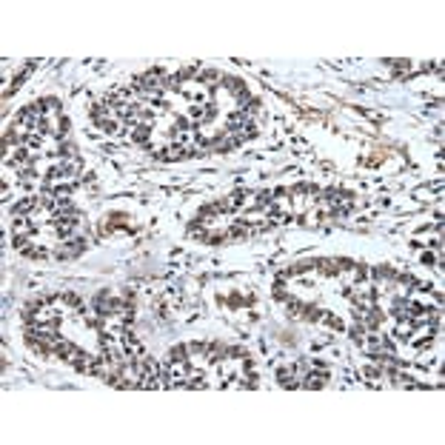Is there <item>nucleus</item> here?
Returning <instances> with one entry per match:
<instances>
[{
  "mask_svg": "<svg viewBox=\"0 0 445 445\" xmlns=\"http://www.w3.org/2000/svg\"><path fill=\"white\" fill-rule=\"evenodd\" d=\"M86 245H89L86 237H72V240H66L58 252H54V257H58V260H72V257H77L80 252H86Z\"/></svg>",
  "mask_w": 445,
  "mask_h": 445,
  "instance_id": "1",
  "label": "nucleus"
},
{
  "mask_svg": "<svg viewBox=\"0 0 445 445\" xmlns=\"http://www.w3.org/2000/svg\"><path fill=\"white\" fill-rule=\"evenodd\" d=\"M35 208H40V197H23L20 203H15V217H26V214H32Z\"/></svg>",
  "mask_w": 445,
  "mask_h": 445,
  "instance_id": "2",
  "label": "nucleus"
},
{
  "mask_svg": "<svg viewBox=\"0 0 445 445\" xmlns=\"http://www.w3.org/2000/svg\"><path fill=\"white\" fill-rule=\"evenodd\" d=\"M226 351H229V348H226L222 343H208L203 359H208V363H220V359H226Z\"/></svg>",
  "mask_w": 445,
  "mask_h": 445,
  "instance_id": "3",
  "label": "nucleus"
},
{
  "mask_svg": "<svg viewBox=\"0 0 445 445\" xmlns=\"http://www.w3.org/2000/svg\"><path fill=\"white\" fill-rule=\"evenodd\" d=\"M123 345H126V351L131 354V357H143V343L137 337H131V334H123Z\"/></svg>",
  "mask_w": 445,
  "mask_h": 445,
  "instance_id": "4",
  "label": "nucleus"
},
{
  "mask_svg": "<svg viewBox=\"0 0 445 445\" xmlns=\"http://www.w3.org/2000/svg\"><path fill=\"white\" fill-rule=\"evenodd\" d=\"M325 382H328V374H325V371H320V374H314V371H311L309 377L302 380V388H323Z\"/></svg>",
  "mask_w": 445,
  "mask_h": 445,
  "instance_id": "5",
  "label": "nucleus"
},
{
  "mask_svg": "<svg viewBox=\"0 0 445 445\" xmlns=\"http://www.w3.org/2000/svg\"><path fill=\"white\" fill-rule=\"evenodd\" d=\"M149 134H151L149 123H137V126H131V140H134V143H146Z\"/></svg>",
  "mask_w": 445,
  "mask_h": 445,
  "instance_id": "6",
  "label": "nucleus"
},
{
  "mask_svg": "<svg viewBox=\"0 0 445 445\" xmlns=\"http://www.w3.org/2000/svg\"><path fill=\"white\" fill-rule=\"evenodd\" d=\"M183 157H188L186 146H169L165 151H160V160H183Z\"/></svg>",
  "mask_w": 445,
  "mask_h": 445,
  "instance_id": "7",
  "label": "nucleus"
},
{
  "mask_svg": "<svg viewBox=\"0 0 445 445\" xmlns=\"http://www.w3.org/2000/svg\"><path fill=\"white\" fill-rule=\"evenodd\" d=\"M165 363H188V348L186 345H174L169 351V357H165Z\"/></svg>",
  "mask_w": 445,
  "mask_h": 445,
  "instance_id": "8",
  "label": "nucleus"
},
{
  "mask_svg": "<svg viewBox=\"0 0 445 445\" xmlns=\"http://www.w3.org/2000/svg\"><path fill=\"white\" fill-rule=\"evenodd\" d=\"M197 80H200V83H220L222 74L214 72V69H200V72H197Z\"/></svg>",
  "mask_w": 445,
  "mask_h": 445,
  "instance_id": "9",
  "label": "nucleus"
},
{
  "mask_svg": "<svg viewBox=\"0 0 445 445\" xmlns=\"http://www.w3.org/2000/svg\"><path fill=\"white\" fill-rule=\"evenodd\" d=\"M320 323H325L328 328H334V331H343V320L334 317V314H328V311H320Z\"/></svg>",
  "mask_w": 445,
  "mask_h": 445,
  "instance_id": "10",
  "label": "nucleus"
},
{
  "mask_svg": "<svg viewBox=\"0 0 445 445\" xmlns=\"http://www.w3.org/2000/svg\"><path fill=\"white\" fill-rule=\"evenodd\" d=\"M317 266L323 268V274H328V277H334V274H340V260H320Z\"/></svg>",
  "mask_w": 445,
  "mask_h": 445,
  "instance_id": "11",
  "label": "nucleus"
},
{
  "mask_svg": "<svg viewBox=\"0 0 445 445\" xmlns=\"http://www.w3.org/2000/svg\"><path fill=\"white\" fill-rule=\"evenodd\" d=\"M277 380H280V385H283V388H294V385H297L294 371H280V374H277Z\"/></svg>",
  "mask_w": 445,
  "mask_h": 445,
  "instance_id": "12",
  "label": "nucleus"
},
{
  "mask_svg": "<svg viewBox=\"0 0 445 445\" xmlns=\"http://www.w3.org/2000/svg\"><path fill=\"white\" fill-rule=\"evenodd\" d=\"M302 309H305V302H300V300H288V311H291V317H302Z\"/></svg>",
  "mask_w": 445,
  "mask_h": 445,
  "instance_id": "13",
  "label": "nucleus"
},
{
  "mask_svg": "<svg viewBox=\"0 0 445 445\" xmlns=\"http://www.w3.org/2000/svg\"><path fill=\"white\" fill-rule=\"evenodd\" d=\"M43 106H46V112H54V108H58L60 103L54 100V97H49V100H43Z\"/></svg>",
  "mask_w": 445,
  "mask_h": 445,
  "instance_id": "14",
  "label": "nucleus"
}]
</instances>
